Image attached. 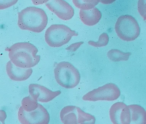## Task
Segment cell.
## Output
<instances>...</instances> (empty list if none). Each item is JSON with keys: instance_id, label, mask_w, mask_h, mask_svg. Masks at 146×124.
I'll return each mask as SVG.
<instances>
[{"instance_id": "6da1fadb", "label": "cell", "mask_w": 146, "mask_h": 124, "mask_svg": "<svg viewBox=\"0 0 146 124\" xmlns=\"http://www.w3.org/2000/svg\"><path fill=\"white\" fill-rule=\"evenodd\" d=\"M38 50L34 45L28 42L13 44L9 48L10 61L19 68L30 69L39 63L40 56L38 55Z\"/></svg>"}, {"instance_id": "7a4b0ae2", "label": "cell", "mask_w": 146, "mask_h": 124, "mask_svg": "<svg viewBox=\"0 0 146 124\" xmlns=\"http://www.w3.org/2000/svg\"><path fill=\"white\" fill-rule=\"evenodd\" d=\"M48 21L45 12L39 8L29 7L18 13V25L22 30L42 32L46 27Z\"/></svg>"}, {"instance_id": "3957f363", "label": "cell", "mask_w": 146, "mask_h": 124, "mask_svg": "<svg viewBox=\"0 0 146 124\" xmlns=\"http://www.w3.org/2000/svg\"><path fill=\"white\" fill-rule=\"evenodd\" d=\"M54 72L56 81L64 88H74L79 84V72L69 62L62 61L57 64Z\"/></svg>"}, {"instance_id": "277c9868", "label": "cell", "mask_w": 146, "mask_h": 124, "mask_svg": "<svg viewBox=\"0 0 146 124\" xmlns=\"http://www.w3.org/2000/svg\"><path fill=\"white\" fill-rule=\"evenodd\" d=\"M78 34L69 27L63 25H53L49 27L45 33V40L51 47L57 48L66 45L73 36Z\"/></svg>"}, {"instance_id": "5b68a950", "label": "cell", "mask_w": 146, "mask_h": 124, "mask_svg": "<svg viewBox=\"0 0 146 124\" xmlns=\"http://www.w3.org/2000/svg\"><path fill=\"white\" fill-rule=\"evenodd\" d=\"M115 30L120 39L125 41H133L139 37L140 29L137 21L130 15H122L115 25Z\"/></svg>"}, {"instance_id": "8992f818", "label": "cell", "mask_w": 146, "mask_h": 124, "mask_svg": "<svg viewBox=\"0 0 146 124\" xmlns=\"http://www.w3.org/2000/svg\"><path fill=\"white\" fill-rule=\"evenodd\" d=\"M121 94L120 90L116 84L110 83L94 89L83 95L84 101H112L117 99Z\"/></svg>"}, {"instance_id": "52a82bcc", "label": "cell", "mask_w": 146, "mask_h": 124, "mask_svg": "<svg viewBox=\"0 0 146 124\" xmlns=\"http://www.w3.org/2000/svg\"><path fill=\"white\" fill-rule=\"evenodd\" d=\"M18 120L23 124H47L50 121V115L46 109L39 103L37 109L31 112H27L21 106L18 113Z\"/></svg>"}, {"instance_id": "ba28073f", "label": "cell", "mask_w": 146, "mask_h": 124, "mask_svg": "<svg viewBox=\"0 0 146 124\" xmlns=\"http://www.w3.org/2000/svg\"><path fill=\"white\" fill-rule=\"evenodd\" d=\"M60 117L63 124H83L86 118V113L78 107L68 105L62 109Z\"/></svg>"}, {"instance_id": "9c48e42d", "label": "cell", "mask_w": 146, "mask_h": 124, "mask_svg": "<svg viewBox=\"0 0 146 124\" xmlns=\"http://www.w3.org/2000/svg\"><path fill=\"white\" fill-rule=\"evenodd\" d=\"M46 7L61 20L67 21L74 17V9L67 2L62 0L48 1Z\"/></svg>"}, {"instance_id": "30bf717a", "label": "cell", "mask_w": 146, "mask_h": 124, "mask_svg": "<svg viewBox=\"0 0 146 124\" xmlns=\"http://www.w3.org/2000/svg\"><path fill=\"white\" fill-rule=\"evenodd\" d=\"M30 95L35 101L46 103L52 101L61 94L60 91L53 92L45 86L37 84H31L29 86Z\"/></svg>"}, {"instance_id": "8fae6325", "label": "cell", "mask_w": 146, "mask_h": 124, "mask_svg": "<svg viewBox=\"0 0 146 124\" xmlns=\"http://www.w3.org/2000/svg\"><path fill=\"white\" fill-rule=\"evenodd\" d=\"M6 70L9 78L11 80L17 82L26 81L31 77L33 73L31 68L25 69L15 65L9 61L6 66Z\"/></svg>"}, {"instance_id": "7c38bea8", "label": "cell", "mask_w": 146, "mask_h": 124, "mask_svg": "<svg viewBox=\"0 0 146 124\" xmlns=\"http://www.w3.org/2000/svg\"><path fill=\"white\" fill-rule=\"evenodd\" d=\"M79 15L81 21L86 25L89 27L95 25L102 17L101 12L95 7L86 11L80 10Z\"/></svg>"}, {"instance_id": "4fadbf2b", "label": "cell", "mask_w": 146, "mask_h": 124, "mask_svg": "<svg viewBox=\"0 0 146 124\" xmlns=\"http://www.w3.org/2000/svg\"><path fill=\"white\" fill-rule=\"evenodd\" d=\"M128 107L130 111V124H146V112L143 107L135 104L130 105Z\"/></svg>"}, {"instance_id": "5bb4252c", "label": "cell", "mask_w": 146, "mask_h": 124, "mask_svg": "<svg viewBox=\"0 0 146 124\" xmlns=\"http://www.w3.org/2000/svg\"><path fill=\"white\" fill-rule=\"evenodd\" d=\"M127 106L122 102H117L111 107L109 110L110 118L114 124H121L120 118L122 110Z\"/></svg>"}, {"instance_id": "9a60e30c", "label": "cell", "mask_w": 146, "mask_h": 124, "mask_svg": "<svg viewBox=\"0 0 146 124\" xmlns=\"http://www.w3.org/2000/svg\"><path fill=\"white\" fill-rule=\"evenodd\" d=\"M131 54L129 52H124L117 49H111L108 51L107 56L113 62L127 61Z\"/></svg>"}, {"instance_id": "2e32d148", "label": "cell", "mask_w": 146, "mask_h": 124, "mask_svg": "<svg viewBox=\"0 0 146 124\" xmlns=\"http://www.w3.org/2000/svg\"><path fill=\"white\" fill-rule=\"evenodd\" d=\"M72 2L75 7L78 8L80 9V10L86 11L95 7L96 5L99 4V1L98 0H73Z\"/></svg>"}, {"instance_id": "e0dca14e", "label": "cell", "mask_w": 146, "mask_h": 124, "mask_svg": "<svg viewBox=\"0 0 146 124\" xmlns=\"http://www.w3.org/2000/svg\"><path fill=\"white\" fill-rule=\"evenodd\" d=\"M39 103L30 96L24 98L21 101V107L25 111L31 112L36 110L38 106Z\"/></svg>"}, {"instance_id": "ac0fdd59", "label": "cell", "mask_w": 146, "mask_h": 124, "mask_svg": "<svg viewBox=\"0 0 146 124\" xmlns=\"http://www.w3.org/2000/svg\"><path fill=\"white\" fill-rule=\"evenodd\" d=\"M109 38L108 34L106 33L102 34L99 36V40L97 42L89 41L88 44L91 46L96 48L104 47L107 46L109 42Z\"/></svg>"}, {"instance_id": "d6986e66", "label": "cell", "mask_w": 146, "mask_h": 124, "mask_svg": "<svg viewBox=\"0 0 146 124\" xmlns=\"http://www.w3.org/2000/svg\"><path fill=\"white\" fill-rule=\"evenodd\" d=\"M138 11L144 20L146 19V1H139L138 4Z\"/></svg>"}, {"instance_id": "ffe728a7", "label": "cell", "mask_w": 146, "mask_h": 124, "mask_svg": "<svg viewBox=\"0 0 146 124\" xmlns=\"http://www.w3.org/2000/svg\"><path fill=\"white\" fill-rule=\"evenodd\" d=\"M17 0L14 1H0V10L5 9L14 5L17 3Z\"/></svg>"}, {"instance_id": "44dd1931", "label": "cell", "mask_w": 146, "mask_h": 124, "mask_svg": "<svg viewBox=\"0 0 146 124\" xmlns=\"http://www.w3.org/2000/svg\"><path fill=\"white\" fill-rule=\"evenodd\" d=\"M83 44V42H78L74 43V44H72L70 46H68L67 48H66V50L67 51L70 52H75L79 48L80 46Z\"/></svg>"}, {"instance_id": "7402d4cb", "label": "cell", "mask_w": 146, "mask_h": 124, "mask_svg": "<svg viewBox=\"0 0 146 124\" xmlns=\"http://www.w3.org/2000/svg\"><path fill=\"white\" fill-rule=\"evenodd\" d=\"M7 118L6 113L4 110H0V121L2 124H5Z\"/></svg>"}, {"instance_id": "603a6c76", "label": "cell", "mask_w": 146, "mask_h": 124, "mask_svg": "<svg viewBox=\"0 0 146 124\" xmlns=\"http://www.w3.org/2000/svg\"><path fill=\"white\" fill-rule=\"evenodd\" d=\"M48 1H32V2L33 3V4H35V5H41V4H46L48 2Z\"/></svg>"}, {"instance_id": "cb8c5ba5", "label": "cell", "mask_w": 146, "mask_h": 124, "mask_svg": "<svg viewBox=\"0 0 146 124\" xmlns=\"http://www.w3.org/2000/svg\"><path fill=\"white\" fill-rule=\"evenodd\" d=\"M99 2H100V3H103L104 4H111V3H113L114 1H99Z\"/></svg>"}]
</instances>
